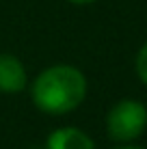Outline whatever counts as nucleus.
I'll return each instance as SVG.
<instances>
[{
  "label": "nucleus",
  "mask_w": 147,
  "mask_h": 149,
  "mask_svg": "<svg viewBox=\"0 0 147 149\" xmlns=\"http://www.w3.org/2000/svg\"><path fill=\"white\" fill-rule=\"evenodd\" d=\"M134 69H136V76H139V80L147 86V41H145L143 45H141L139 54H136Z\"/></svg>",
  "instance_id": "39448f33"
},
{
  "label": "nucleus",
  "mask_w": 147,
  "mask_h": 149,
  "mask_svg": "<svg viewBox=\"0 0 147 149\" xmlns=\"http://www.w3.org/2000/svg\"><path fill=\"white\" fill-rule=\"evenodd\" d=\"M28 84L24 63L13 54H0V93H20Z\"/></svg>",
  "instance_id": "7ed1b4c3"
},
{
  "label": "nucleus",
  "mask_w": 147,
  "mask_h": 149,
  "mask_svg": "<svg viewBox=\"0 0 147 149\" xmlns=\"http://www.w3.org/2000/svg\"><path fill=\"white\" fill-rule=\"evenodd\" d=\"M45 147L48 149H95V143L80 127H59V130L50 132Z\"/></svg>",
  "instance_id": "20e7f679"
},
{
  "label": "nucleus",
  "mask_w": 147,
  "mask_h": 149,
  "mask_svg": "<svg viewBox=\"0 0 147 149\" xmlns=\"http://www.w3.org/2000/svg\"><path fill=\"white\" fill-rule=\"evenodd\" d=\"M72 4H78V7H82V4H91V2H95V0H69Z\"/></svg>",
  "instance_id": "423d86ee"
},
{
  "label": "nucleus",
  "mask_w": 147,
  "mask_h": 149,
  "mask_svg": "<svg viewBox=\"0 0 147 149\" xmlns=\"http://www.w3.org/2000/svg\"><path fill=\"white\" fill-rule=\"evenodd\" d=\"M117 149H145V147H136V145H128V143H123V145L117 147Z\"/></svg>",
  "instance_id": "0eeeda50"
},
{
  "label": "nucleus",
  "mask_w": 147,
  "mask_h": 149,
  "mask_svg": "<svg viewBox=\"0 0 147 149\" xmlns=\"http://www.w3.org/2000/svg\"><path fill=\"white\" fill-rule=\"evenodd\" d=\"M147 130V108L139 100H121L106 115V132L115 143H132Z\"/></svg>",
  "instance_id": "f03ea898"
},
{
  "label": "nucleus",
  "mask_w": 147,
  "mask_h": 149,
  "mask_svg": "<svg viewBox=\"0 0 147 149\" xmlns=\"http://www.w3.org/2000/svg\"><path fill=\"white\" fill-rule=\"evenodd\" d=\"M30 97L33 104L48 115H67L87 97V78L74 65H52L33 80Z\"/></svg>",
  "instance_id": "f257e3e1"
}]
</instances>
